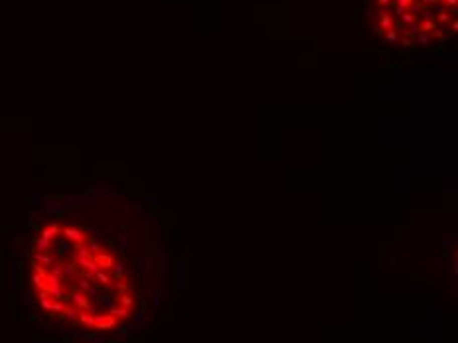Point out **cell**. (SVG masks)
I'll return each mask as SVG.
<instances>
[{
	"mask_svg": "<svg viewBox=\"0 0 458 343\" xmlns=\"http://www.w3.org/2000/svg\"><path fill=\"white\" fill-rule=\"evenodd\" d=\"M61 237L67 239L69 243H83L87 235H85V231H81L77 227H61Z\"/></svg>",
	"mask_w": 458,
	"mask_h": 343,
	"instance_id": "6da1fadb",
	"label": "cell"
},
{
	"mask_svg": "<svg viewBox=\"0 0 458 343\" xmlns=\"http://www.w3.org/2000/svg\"><path fill=\"white\" fill-rule=\"evenodd\" d=\"M387 40H389V42H393V40H395V34H393V32H389V34H387Z\"/></svg>",
	"mask_w": 458,
	"mask_h": 343,
	"instance_id": "7a4b0ae2",
	"label": "cell"
}]
</instances>
